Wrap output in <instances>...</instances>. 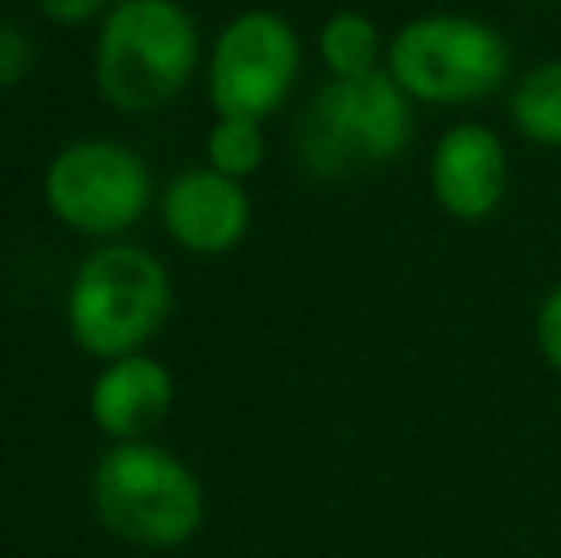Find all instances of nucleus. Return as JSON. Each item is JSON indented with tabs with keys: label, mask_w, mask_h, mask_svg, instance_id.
Listing matches in <instances>:
<instances>
[{
	"label": "nucleus",
	"mask_w": 561,
	"mask_h": 558,
	"mask_svg": "<svg viewBox=\"0 0 561 558\" xmlns=\"http://www.w3.org/2000/svg\"><path fill=\"white\" fill-rule=\"evenodd\" d=\"M413 141V100L386 69L329 77L295 127L298 161L318 180H347L393 164Z\"/></svg>",
	"instance_id": "nucleus-1"
},
{
	"label": "nucleus",
	"mask_w": 561,
	"mask_h": 558,
	"mask_svg": "<svg viewBox=\"0 0 561 558\" xmlns=\"http://www.w3.org/2000/svg\"><path fill=\"white\" fill-rule=\"evenodd\" d=\"M92 509L123 544L172 551L203 528L207 490L169 447L149 440H115L92 470Z\"/></svg>",
	"instance_id": "nucleus-2"
},
{
	"label": "nucleus",
	"mask_w": 561,
	"mask_h": 558,
	"mask_svg": "<svg viewBox=\"0 0 561 558\" xmlns=\"http://www.w3.org/2000/svg\"><path fill=\"white\" fill-rule=\"evenodd\" d=\"M172 298V276L161 257L112 238L92 249L69 280V337L96 360L141 352L164 329Z\"/></svg>",
	"instance_id": "nucleus-3"
},
{
	"label": "nucleus",
	"mask_w": 561,
	"mask_h": 558,
	"mask_svg": "<svg viewBox=\"0 0 561 558\" xmlns=\"http://www.w3.org/2000/svg\"><path fill=\"white\" fill-rule=\"evenodd\" d=\"M386 73L413 104L470 107L496 96L512 73V50L493 23L462 12L405 20L386 43Z\"/></svg>",
	"instance_id": "nucleus-4"
},
{
	"label": "nucleus",
	"mask_w": 561,
	"mask_h": 558,
	"mask_svg": "<svg viewBox=\"0 0 561 558\" xmlns=\"http://www.w3.org/2000/svg\"><path fill=\"white\" fill-rule=\"evenodd\" d=\"M199 66V27L176 0H118L96 46V84L115 112L164 107Z\"/></svg>",
	"instance_id": "nucleus-5"
},
{
	"label": "nucleus",
	"mask_w": 561,
	"mask_h": 558,
	"mask_svg": "<svg viewBox=\"0 0 561 558\" xmlns=\"http://www.w3.org/2000/svg\"><path fill=\"white\" fill-rule=\"evenodd\" d=\"M43 200L61 226L84 238H118L146 218L153 176L141 153L112 138H81L50 157Z\"/></svg>",
	"instance_id": "nucleus-6"
},
{
	"label": "nucleus",
	"mask_w": 561,
	"mask_h": 558,
	"mask_svg": "<svg viewBox=\"0 0 561 558\" xmlns=\"http://www.w3.org/2000/svg\"><path fill=\"white\" fill-rule=\"evenodd\" d=\"M302 73V38L279 12L252 8L222 27L207 66L210 104L218 115L264 123L290 100Z\"/></svg>",
	"instance_id": "nucleus-7"
},
{
	"label": "nucleus",
	"mask_w": 561,
	"mask_h": 558,
	"mask_svg": "<svg viewBox=\"0 0 561 558\" xmlns=\"http://www.w3.org/2000/svg\"><path fill=\"white\" fill-rule=\"evenodd\" d=\"M428 187L447 218L485 223L508 195V149L489 123L466 119L439 135L428 157Z\"/></svg>",
	"instance_id": "nucleus-8"
},
{
	"label": "nucleus",
	"mask_w": 561,
	"mask_h": 558,
	"mask_svg": "<svg viewBox=\"0 0 561 558\" xmlns=\"http://www.w3.org/2000/svg\"><path fill=\"white\" fill-rule=\"evenodd\" d=\"M161 226L195 257H226L249 238L252 200L244 180L210 169H184L161 192Z\"/></svg>",
	"instance_id": "nucleus-9"
},
{
	"label": "nucleus",
	"mask_w": 561,
	"mask_h": 558,
	"mask_svg": "<svg viewBox=\"0 0 561 558\" xmlns=\"http://www.w3.org/2000/svg\"><path fill=\"white\" fill-rule=\"evenodd\" d=\"M172 402H176V379L146 349L104 360L89 390L92 424L112 440H146L169 418Z\"/></svg>",
	"instance_id": "nucleus-10"
},
{
	"label": "nucleus",
	"mask_w": 561,
	"mask_h": 558,
	"mask_svg": "<svg viewBox=\"0 0 561 558\" xmlns=\"http://www.w3.org/2000/svg\"><path fill=\"white\" fill-rule=\"evenodd\" d=\"M508 119L531 146L561 149V58L535 61L508 92Z\"/></svg>",
	"instance_id": "nucleus-11"
},
{
	"label": "nucleus",
	"mask_w": 561,
	"mask_h": 558,
	"mask_svg": "<svg viewBox=\"0 0 561 558\" xmlns=\"http://www.w3.org/2000/svg\"><path fill=\"white\" fill-rule=\"evenodd\" d=\"M386 43L378 23L359 8H340L318 31V54L329 77H367L386 69Z\"/></svg>",
	"instance_id": "nucleus-12"
},
{
	"label": "nucleus",
	"mask_w": 561,
	"mask_h": 558,
	"mask_svg": "<svg viewBox=\"0 0 561 558\" xmlns=\"http://www.w3.org/2000/svg\"><path fill=\"white\" fill-rule=\"evenodd\" d=\"M267 157V138L256 119H237L218 115V123L207 130V164L233 180H249L260 172Z\"/></svg>",
	"instance_id": "nucleus-13"
},
{
	"label": "nucleus",
	"mask_w": 561,
	"mask_h": 558,
	"mask_svg": "<svg viewBox=\"0 0 561 558\" xmlns=\"http://www.w3.org/2000/svg\"><path fill=\"white\" fill-rule=\"evenodd\" d=\"M535 344L550 372L561 375V283L542 295L539 310H535Z\"/></svg>",
	"instance_id": "nucleus-14"
},
{
	"label": "nucleus",
	"mask_w": 561,
	"mask_h": 558,
	"mask_svg": "<svg viewBox=\"0 0 561 558\" xmlns=\"http://www.w3.org/2000/svg\"><path fill=\"white\" fill-rule=\"evenodd\" d=\"M31 69V43L27 35L12 27V23H0V89L15 84Z\"/></svg>",
	"instance_id": "nucleus-15"
},
{
	"label": "nucleus",
	"mask_w": 561,
	"mask_h": 558,
	"mask_svg": "<svg viewBox=\"0 0 561 558\" xmlns=\"http://www.w3.org/2000/svg\"><path fill=\"white\" fill-rule=\"evenodd\" d=\"M46 20L66 23V27H77V23L92 20L96 12H104L107 0H38Z\"/></svg>",
	"instance_id": "nucleus-16"
}]
</instances>
